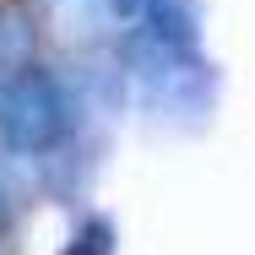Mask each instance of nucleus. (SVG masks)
I'll return each mask as SVG.
<instances>
[{"instance_id":"obj_1","label":"nucleus","mask_w":255,"mask_h":255,"mask_svg":"<svg viewBox=\"0 0 255 255\" xmlns=\"http://www.w3.org/2000/svg\"><path fill=\"white\" fill-rule=\"evenodd\" d=\"M76 147V98L65 76L44 60L0 76V157L33 163L54 196H71L82 179Z\"/></svg>"},{"instance_id":"obj_2","label":"nucleus","mask_w":255,"mask_h":255,"mask_svg":"<svg viewBox=\"0 0 255 255\" xmlns=\"http://www.w3.org/2000/svg\"><path fill=\"white\" fill-rule=\"evenodd\" d=\"M38 16L65 49L114 44V0H38Z\"/></svg>"},{"instance_id":"obj_3","label":"nucleus","mask_w":255,"mask_h":255,"mask_svg":"<svg viewBox=\"0 0 255 255\" xmlns=\"http://www.w3.org/2000/svg\"><path fill=\"white\" fill-rule=\"evenodd\" d=\"M60 255H114V223L98 217V212H87V217L76 223V234L65 239Z\"/></svg>"},{"instance_id":"obj_4","label":"nucleus","mask_w":255,"mask_h":255,"mask_svg":"<svg viewBox=\"0 0 255 255\" xmlns=\"http://www.w3.org/2000/svg\"><path fill=\"white\" fill-rule=\"evenodd\" d=\"M11 223V179H5V157H0V234Z\"/></svg>"}]
</instances>
